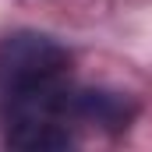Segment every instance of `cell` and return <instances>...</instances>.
I'll use <instances>...</instances> for the list:
<instances>
[{
  "label": "cell",
  "mask_w": 152,
  "mask_h": 152,
  "mask_svg": "<svg viewBox=\"0 0 152 152\" xmlns=\"http://www.w3.org/2000/svg\"><path fill=\"white\" fill-rule=\"evenodd\" d=\"M71 57L60 42L39 32H18L0 42V120H60L71 117Z\"/></svg>",
  "instance_id": "obj_1"
},
{
  "label": "cell",
  "mask_w": 152,
  "mask_h": 152,
  "mask_svg": "<svg viewBox=\"0 0 152 152\" xmlns=\"http://www.w3.org/2000/svg\"><path fill=\"white\" fill-rule=\"evenodd\" d=\"M71 117L81 124H99V127H127L134 117V103L124 99L120 92H96V88H75Z\"/></svg>",
  "instance_id": "obj_2"
},
{
  "label": "cell",
  "mask_w": 152,
  "mask_h": 152,
  "mask_svg": "<svg viewBox=\"0 0 152 152\" xmlns=\"http://www.w3.org/2000/svg\"><path fill=\"white\" fill-rule=\"evenodd\" d=\"M4 142L25 152H57L67 149L75 134H71V124H60V120H25V124H7Z\"/></svg>",
  "instance_id": "obj_3"
}]
</instances>
